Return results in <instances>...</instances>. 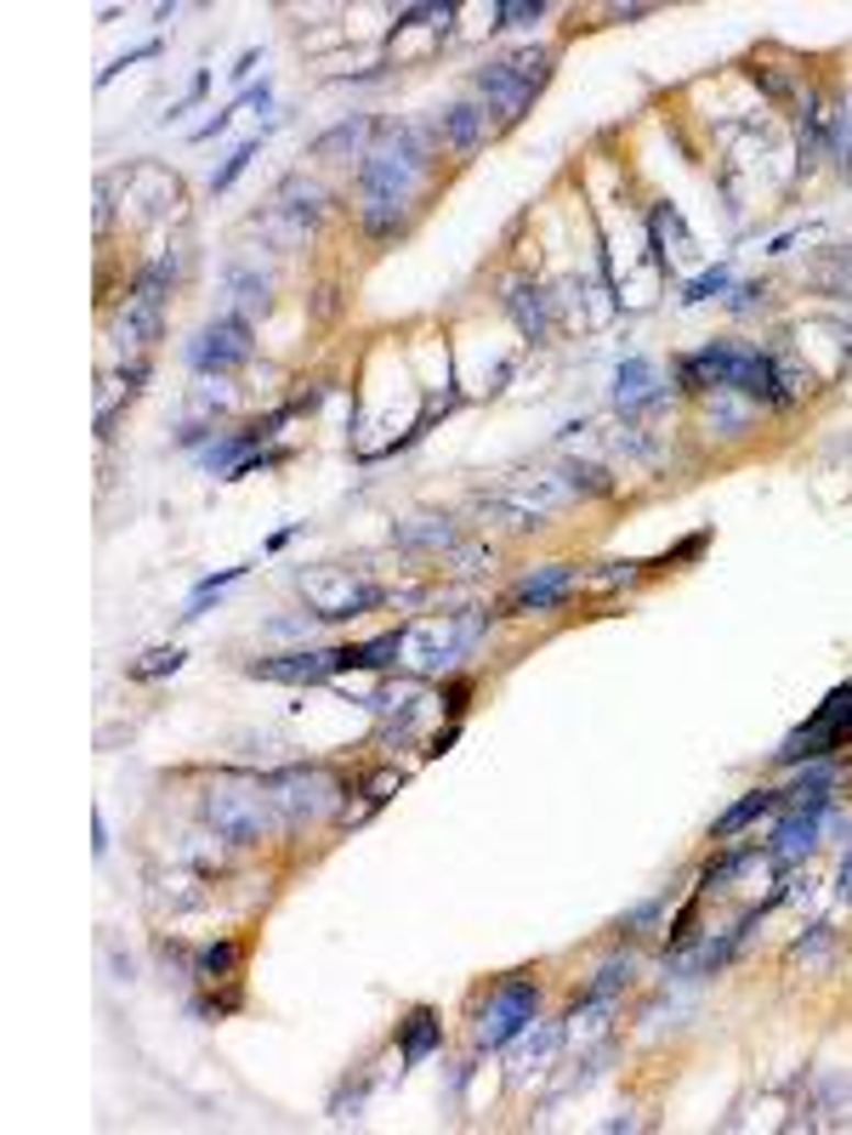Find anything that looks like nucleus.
<instances>
[{
  "label": "nucleus",
  "instance_id": "f257e3e1",
  "mask_svg": "<svg viewBox=\"0 0 852 1135\" xmlns=\"http://www.w3.org/2000/svg\"><path fill=\"white\" fill-rule=\"evenodd\" d=\"M426 159H433V143L415 125H386L381 143L370 154H358V216H365L370 233H399L404 227V205L415 182L426 177Z\"/></svg>",
  "mask_w": 852,
  "mask_h": 1135
},
{
  "label": "nucleus",
  "instance_id": "f03ea898",
  "mask_svg": "<svg viewBox=\"0 0 852 1135\" xmlns=\"http://www.w3.org/2000/svg\"><path fill=\"white\" fill-rule=\"evenodd\" d=\"M551 80V52H512V57H495V63H483L478 69V97H483V109L489 114H501V120H517L523 109L535 103V91Z\"/></svg>",
  "mask_w": 852,
  "mask_h": 1135
},
{
  "label": "nucleus",
  "instance_id": "7ed1b4c3",
  "mask_svg": "<svg viewBox=\"0 0 852 1135\" xmlns=\"http://www.w3.org/2000/svg\"><path fill=\"white\" fill-rule=\"evenodd\" d=\"M205 823L227 846H256L273 829V800L261 784H211L205 789Z\"/></svg>",
  "mask_w": 852,
  "mask_h": 1135
},
{
  "label": "nucleus",
  "instance_id": "20e7f679",
  "mask_svg": "<svg viewBox=\"0 0 852 1135\" xmlns=\"http://www.w3.org/2000/svg\"><path fill=\"white\" fill-rule=\"evenodd\" d=\"M261 789H268V800L290 818V823H318L324 812L341 800V784L324 773L318 761H296V766H279V773L261 778Z\"/></svg>",
  "mask_w": 852,
  "mask_h": 1135
},
{
  "label": "nucleus",
  "instance_id": "39448f33",
  "mask_svg": "<svg viewBox=\"0 0 852 1135\" xmlns=\"http://www.w3.org/2000/svg\"><path fill=\"white\" fill-rule=\"evenodd\" d=\"M852 739V682H841L825 705L812 710V721H801L791 739L778 744V766H801V761H830L841 744Z\"/></svg>",
  "mask_w": 852,
  "mask_h": 1135
},
{
  "label": "nucleus",
  "instance_id": "423d86ee",
  "mask_svg": "<svg viewBox=\"0 0 852 1135\" xmlns=\"http://www.w3.org/2000/svg\"><path fill=\"white\" fill-rule=\"evenodd\" d=\"M535 1016H540V988L529 977H512V982H501L495 993H489V1005L478 1011L472 1040H478V1050H506L512 1040L529 1033Z\"/></svg>",
  "mask_w": 852,
  "mask_h": 1135
},
{
  "label": "nucleus",
  "instance_id": "0eeeda50",
  "mask_svg": "<svg viewBox=\"0 0 852 1135\" xmlns=\"http://www.w3.org/2000/svg\"><path fill=\"white\" fill-rule=\"evenodd\" d=\"M478 637H483V614H472V619H455V614L426 619V625L404 630V664H415V671H449L455 659L472 653Z\"/></svg>",
  "mask_w": 852,
  "mask_h": 1135
},
{
  "label": "nucleus",
  "instance_id": "6e6552de",
  "mask_svg": "<svg viewBox=\"0 0 852 1135\" xmlns=\"http://www.w3.org/2000/svg\"><path fill=\"white\" fill-rule=\"evenodd\" d=\"M250 352H256V341H250V318H239V313L211 318L200 336L188 341V363H193L200 375H227V370H239V363H250Z\"/></svg>",
  "mask_w": 852,
  "mask_h": 1135
},
{
  "label": "nucleus",
  "instance_id": "1a4fd4ad",
  "mask_svg": "<svg viewBox=\"0 0 852 1135\" xmlns=\"http://www.w3.org/2000/svg\"><path fill=\"white\" fill-rule=\"evenodd\" d=\"M352 671V648H324V653H279V659H250L245 664V676L256 682H290V687H318V682H330Z\"/></svg>",
  "mask_w": 852,
  "mask_h": 1135
},
{
  "label": "nucleus",
  "instance_id": "9d476101",
  "mask_svg": "<svg viewBox=\"0 0 852 1135\" xmlns=\"http://www.w3.org/2000/svg\"><path fill=\"white\" fill-rule=\"evenodd\" d=\"M836 807V795H801V800H784V818L767 841V857L773 863H796L818 846V829H825V812Z\"/></svg>",
  "mask_w": 852,
  "mask_h": 1135
},
{
  "label": "nucleus",
  "instance_id": "9b49d317",
  "mask_svg": "<svg viewBox=\"0 0 852 1135\" xmlns=\"http://www.w3.org/2000/svg\"><path fill=\"white\" fill-rule=\"evenodd\" d=\"M166 284H171V261H154L143 267L137 290L125 302V318H120V347H148L159 341V307H166Z\"/></svg>",
  "mask_w": 852,
  "mask_h": 1135
},
{
  "label": "nucleus",
  "instance_id": "f8f14e48",
  "mask_svg": "<svg viewBox=\"0 0 852 1135\" xmlns=\"http://www.w3.org/2000/svg\"><path fill=\"white\" fill-rule=\"evenodd\" d=\"M302 591H307V603H313V619H352V614H365L381 603V585H352L341 580L336 568H318V574H302Z\"/></svg>",
  "mask_w": 852,
  "mask_h": 1135
},
{
  "label": "nucleus",
  "instance_id": "ddd939ff",
  "mask_svg": "<svg viewBox=\"0 0 852 1135\" xmlns=\"http://www.w3.org/2000/svg\"><path fill=\"white\" fill-rule=\"evenodd\" d=\"M574 580H580V568H569V562L535 568V574H523V580L512 585L506 614H546V608H557V603H563V596L574 591Z\"/></svg>",
  "mask_w": 852,
  "mask_h": 1135
},
{
  "label": "nucleus",
  "instance_id": "4468645a",
  "mask_svg": "<svg viewBox=\"0 0 852 1135\" xmlns=\"http://www.w3.org/2000/svg\"><path fill=\"white\" fill-rule=\"evenodd\" d=\"M483 131H489V109L483 103H449L438 114V143L455 148V154H472L483 143Z\"/></svg>",
  "mask_w": 852,
  "mask_h": 1135
},
{
  "label": "nucleus",
  "instance_id": "2eb2a0df",
  "mask_svg": "<svg viewBox=\"0 0 852 1135\" xmlns=\"http://www.w3.org/2000/svg\"><path fill=\"white\" fill-rule=\"evenodd\" d=\"M438 1045H444V1022H438V1011H433V1005H415V1011L399 1022V1056H404V1067H421Z\"/></svg>",
  "mask_w": 852,
  "mask_h": 1135
},
{
  "label": "nucleus",
  "instance_id": "dca6fc26",
  "mask_svg": "<svg viewBox=\"0 0 852 1135\" xmlns=\"http://www.w3.org/2000/svg\"><path fill=\"white\" fill-rule=\"evenodd\" d=\"M614 404H619V409L660 404V386H653V363H648V358H626V363L614 370Z\"/></svg>",
  "mask_w": 852,
  "mask_h": 1135
},
{
  "label": "nucleus",
  "instance_id": "f3484780",
  "mask_svg": "<svg viewBox=\"0 0 852 1135\" xmlns=\"http://www.w3.org/2000/svg\"><path fill=\"white\" fill-rule=\"evenodd\" d=\"M273 211L290 216L296 227H307V222H318V211H324V188L307 182V177H290V182L279 188V199H273Z\"/></svg>",
  "mask_w": 852,
  "mask_h": 1135
},
{
  "label": "nucleus",
  "instance_id": "a211bd4d",
  "mask_svg": "<svg viewBox=\"0 0 852 1135\" xmlns=\"http://www.w3.org/2000/svg\"><path fill=\"white\" fill-rule=\"evenodd\" d=\"M778 807H784V795H773V789H750L739 807H728L722 818H716V841H728V834L750 829L756 818H767V812H778Z\"/></svg>",
  "mask_w": 852,
  "mask_h": 1135
},
{
  "label": "nucleus",
  "instance_id": "6ab92c4d",
  "mask_svg": "<svg viewBox=\"0 0 852 1135\" xmlns=\"http://www.w3.org/2000/svg\"><path fill=\"white\" fill-rule=\"evenodd\" d=\"M506 307H512V318H517V329H523V336H535V341H540L546 329H551L546 295H540V290H529V284H512V290H506Z\"/></svg>",
  "mask_w": 852,
  "mask_h": 1135
},
{
  "label": "nucleus",
  "instance_id": "aec40b11",
  "mask_svg": "<svg viewBox=\"0 0 852 1135\" xmlns=\"http://www.w3.org/2000/svg\"><path fill=\"white\" fill-rule=\"evenodd\" d=\"M227 290H234V302H239V318L250 313H268V273H256V267H227Z\"/></svg>",
  "mask_w": 852,
  "mask_h": 1135
},
{
  "label": "nucleus",
  "instance_id": "412c9836",
  "mask_svg": "<svg viewBox=\"0 0 852 1135\" xmlns=\"http://www.w3.org/2000/svg\"><path fill=\"white\" fill-rule=\"evenodd\" d=\"M370 137V120L358 114V120H341L336 131H324V137H313V159H336V154H352L358 143Z\"/></svg>",
  "mask_w": 852,
  "mask_h": 1135
},
{
  "label": "nucleus",
  "instance_id": "4be33fe9",
  "mask_svg": "<svg viewBox=\"0 0 852 1135\" xmlns=\"http://www.w3.org/2000/svg\"><path fill=\"white\" fill-rule=\"evenodd\" d=\"M392 659H404V630H386L375 642H358L352 648V671H386Z\"/></svg>",
  "mask_w": 852,
  "mask_h": 1135
},
{
  "label": "nucleus",
  "instance_id": "5701e85b",
  "mask_svg": "<svg viewBox=\"0 0 852 1135\" xmlns=\"http://www.w3.org/2000/svg\"><path fill=\"white\" fill-rule=\"evenodd\" d=\"M392 540H399V546H433V551H444V546H455V528L438 522V517H415V522L392 528Z\"/></svg>",
  "mask_w": 852,
  "mask_h": 1135
},
{
  "label": "nucleus",
  "instance_id": "b1692460",
  "mask_svg": "<svg viewBox=\"0 0 852 1135\" xmlns=\"http://www.w3.org/2000/svg\"><path fill=\"white\" fill-rule=\"evenodd\" d=\"M256 148H261V137H245L234 154H227V159L216 165V171H211V193H227V188H234V182L245 177V165L256 159Z\"/></svg>",
  "mask_w": 852,
  "mask_h": 1135
},
{
  "label": "nucleus",
  "instance_id": "393cba45",
  "mask_svg": "<svg viewBox=\"0 0 852 1135\" xmlns=\"http://www.w3.org/2000/svg\"><path fill=\"white\" fill-rule=\"evenodd\" d=\"M234 965H239V943H211V948H200V965H193V971L205 982H227Z\"/></svg>",
  "mask_w": 852,
  "mask_h": 1135
},
{
  "label": "nucleus",
  "instance_id": "a878e982",
  "mask_svg": "<svg viewBox=\"0 0 852 1135\" xmlns=\"http://www.w3.org/2000/svg\"><path fill=\"white\" fill-rule=\"evenodd\" d=\"M239 580H245V568H222V574H205L200 585H193V596H188V614H182V619H200L211 596H216V591H227V585H239Z\"/></svg>",
  "mask_w": 852,
  "mask_h": 1135
},
{
  "label": "nucleus",
  "instance_id": "bb28decb",
  "mask_svg": "<svg viewBox=\"0 0 852 1135\" xmlns=\"http://www.w3.org/2000/svg\"><path fill=\"white\" fill-rule=\"evenodd\" d=\"M705 415H710V426H722V431H728V438H739V431L750 426V409H744V404H733V397H728V392H716V397H710V409H705Z\"/></svg>",
  "mask_w": 852,
  "mask_h": 1135
},
{
  "label": "nucleus",
  "instance_id": "cd10ccee",
  "mask_svg": "<svg viewBox=\"0 0 852 1135\" xmlns=\"http://www.w3.org/2000/svg\"><path fill=\"white\" fill-rule=\"evenodd\" d=\"M177 671H182V648H154V653H143V664H131V676H137V682L177 676Z\"/></svg>",
  "mask_w": 852,
  "mask_h": 1135
},
{
  "label": "nucleus",
  "instance_id": "c85d7f7f",
  "mask_svg": "<svg viewBox=\"0 0 852 1135\" xmlns=\"http://www.w3.org/2000/svg\"><path fill=\"white\" fill-rule=\"evenodd\" d=\"M728 284H733V273H728V267H710V273H699L694 284L682 290V302H687V307H699V302H710V295H722Z\"/></svg>",
  "mask_w": 852,
  "mask_h": 1135
},
{
  "label": "nucleus",
  "instance_id": "c756f323",
  "mask_svg": "<svg viewBox=\"0 0 852 1135\" xmlns=\"http://www.w3.org/2000/svg\"><path fill=\"white\" fill-rule=\"evenodd\" d=\"M631 971H637V965H631V959H608V965H603V971H597V982H592V999H614L619 988H626V982H631Z\"/></svg>",
  "mask_w": 852,
  "mask_h": 1135
},
{
  "label": "nucleus",
  "instance_id": "7c9ffc66",
  "mask_svg": "<svg viewBox=\"0 0 852 1135\" xmlns=\"http://www.w3.org/2000/svg\"><path fill=\"white\" fill-rule=\"evenodd\" d=\"M495 18H501L506 29H512V23H540L546 7H540V0H506V7H495Z\"/></svg>",
  "mask_w": 852,
  "mask_h": 1135
},
{
  "label": "nucleus",
  "instance_id": "2f4dec72",
  "mask_svg": "<svg viewBox=\"0 0 852 1135\" xmlns=\"http://www.w3.org/2000/svg\"><path fill=\"white\" fill-rule=\"evenodd\" d=\"M143 57H159V41H143L137 52H125V57H114V63H109V69H103V75H97V86H109V80H114L120 69H131V63H143Z\"/></svg>",
  "mask_w": 852,
  "mask_h": 1135
},
{
  "label": "nucleus",
  "instance_id": "473e14b6",
  "mask_svg": "<svg viewBox=\"0 0 852 1135\" xmlns=\"http://www.w3.org/2000/svg\"><path fill=\"white\" fill-rule=\"evenodd\" d=\"M660 909H665L660 897H653V903H637V909H631L626 920H619V931H637V925H653V920H660Z\"/></svg>",
  "mask_w": 852,
  "mask_h": 1135
},
{
  "label": "nucleus",
  "instance_id": "72a5a7b5",
  "mask_svg": "<svg viewBox=\"0 0 852 1135\" xmlns=\"http://www.w3.org/2000/svg\"><path fill=\"white\" fill-rule=\"evenodd\" d=\"M296 528H302V522H284L279 533H268V551H284L290 540H296Z\"/></svg>",
  "mask_w": 852,
  "mask_h": 1135
},
{
  "label": "nucleus",
  "instance_id": "f704fd0d",
  "mask_svg": "<svg viewBox=\"0 0 852 1135\" xmlns=\"http://www.w3.org/2000/svg\"><path fill=\"white\" fill-rule=\"evenodd\" d=\"M91 852H97V857L109 852V829H103V818H91Z\"/></svg>",
  "mask_w": 852,
  "mask_h": 1135
},
{
  "label": "nucleus",
  "instance_id": "c9c22d12",
  "mask_svg": "<svg viewBox=\"0 0 852 1135\" xmlns=\"http://www.w3.org/2000/svg\"><path fill=\"white\" fill-rule=\"evenodd\" d=\"M256 57H261V52H245V57H239V63H234V69H227V75H234V80H245V75H250V69H256Z\"/></svg>",
  "mask_w": 852,
  "mask_h": 1135
},
{
  "label": "nucleus",
  "instance_id": "e433bc0d",
  "mask_svg": "<svg viewBox=\"0 0 852 1135\" xmlns=\"http://www.w3.org/2000/svg\"><path fill=\"white\" fill-rule=\"evenodd\" d=\"M841 897H847V903H852V852L841 857Z\"/></svg>",
  "mask_w": 852,
  "mask_h": 1135
}]
</instances>
